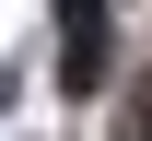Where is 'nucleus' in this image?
<instances>
[{"label":"nucleus","instance_id":"nucleus-1","mask_svg":"<svg viewBox=\"0 0 152 141\" xmlns=\"http://www.w3.org/2000/svg\"><path fill=\"white\" fill-rule=\"evenodd\" d=\"M58 82L70 94L105 82V0H58Z\"/></svg>","mask_w":152,"mask_h":141},{"label":"nucleus","instance_id":"nucleus-2","mask_svg":"<svg viewBox=\"0 0 152 141\" xmlns=\"http://www.w3.org/2000/svg\"><path fill=\"white\" fill-rule=\"evenodd\" d=\"M117 141H152V71L129 82V106H117Z\"/></svg>","mask_w":152,"mask_h":141}]
</instances>
